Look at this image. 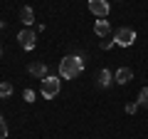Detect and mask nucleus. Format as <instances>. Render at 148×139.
Instances as JSON below:
<instances>
[{
    "instance_id": "nucleus-1",
    "label": "nucleus",
    "mask_w": 148,
    "mask_h": 139,
    "mask_svg": "<svg viewBox=\"0 0 148 139\" xmlns=\"http://www.w3.org/2000/svg\"><path fill=\"white\" fill-rule=\"evenodd\" d=\"M82 72H84V57H79V55H67L59 62V77L62 80H74Z\"/></svg>"
},
{
    "instance_id": "nucleus-2",
    "label": "nucleus",
    "mask_w": 148,
    "mask_h": 139,
    "mask_svg": "<svg viewBox=\"0 0 148 139\" xmlns=\"http://www.w3.org/2000/svg\"><path fill=\"white\" fill-rule=\"evenodd\" d=\"M59 87H62V77L47 75V77L42 80V90H40V95H42L45 99H54V97L59 95Z\"/></svg>"
},
{
    "instance_id": "nucleus-3",
    "label": "nucleus",
    "mask_w": 148,
    "mask_h": 139,
    "mask_svg": "<svg viewBox=\"0 0 148 139\" xmlns=\"http://www.w3.org/2000/svg\"><path fill=\"white\" fill-rule=\"evenodd\" d=\"M114 42L121 45V47H131V45L136 42V30H133V27H121V30H116Z\"/></svg>"
},
{
    "instance_id": "nucleus-4",
    "label": "nucleus",
    "mask_w": 148,
    "mask_h": 139,
    "mask_svg": "<svg viewBox=\"0 0 148 139\" xmlns=\"http://www.w3.org/2000/svg\"><path fill=\"white\" fill-rule=\"evenodd\" d=\"M17 42H20L22 50H35V45H37V32L30 30V27H22L20 35H17Z\"/></svg>"
},
{
    "instance_id": "nucleus-5",
    "label": "nucleus",
    "mask_w": 148,
    "mask_h": 139,
    "mask_svg": "<svg viewBox=\"0 0 148 139\" xmlns=\"http://www.w3.org/2000/svg\"><path fill=\"white\" fill-rule=\"evenodd\" d=\"M89 10L96 17H106L109 10H111V5H109V0H89Z\"/></svg>"
},
{
    "instance_id": "nucleus-6",
    "label": "nucleus",
    "mask_w": 148,
    "mask_h": 139,
    "mask_svg": "<svg viewBox=\"0 0 148 139\" xmlns=\"http://www.w3.org/2000/svg\"><path fill=\"white\" fill-rule=\"evenodd\" d=\"M131 80H133V70L131 67H121V70H116V75H114V82H119V85H128Z\"/></svg>"
},
{
    "instance_id": "nucleus-7",
    "label": "nucleus",
    "mask_w": 148,
    "mask_h": 139,
    "mask_svg": "<svg viewBox=\"0 0 148 139\" xmlns=\"http://www.w3.org/2000/svg\"><path fill=\"white\" fill-rule=\"evenodd\" d=\"M27 72H30L32 77H37V80H45V77H47V65L45 62H32L30 67H27Z\"/></svg>"
},
{
    "instance_id": "nucleus-8",
    "label": "nucleus",
    "mask_w": 148,
    "mask_h": 139,
    "mask_svg": "<svg viewBox=\"0 0 148 139\" xmlns=\"http://www.w3.org/2000/svg\"><path fill=\"white\" fill-rule=\"evenodd\" d=\"M94 32L99 35L101 40H104V38H109V32H111V25H109V20H104V17H101V20H96V25H94Z\"/></svg>"
},
{
    "instance_id": "nucleus-9",
    "label": "nucleus",
    "mask_w": 148,
    "mask_h": 139,
    "mask_svg": "<svg viewBox=\"0 0 148 139\" xmlns=\"http://www.w3.org/2000/svg\"><path fill=\"white\" fill-rule=\"evenodd\" d=\"M111 82H114V75H111L109 70L104 67V70L99 72V75H96V85H99V87H104V90H106V87H109Z\"/></svg>"
},
{
    "instance_id": "nucleus-10",
    "label": "nucleus",
    "mask_w": 148,
    "mask_h": 139,
    "mask_svg": "<svg viewBox=\"0 0 148 139\" xmlns=\"http://www.w3.org/2000/svg\"><path fill=\"white\" fill-rule=\"evenodd\" d=\"M20 20H22V25H32V22H35V10H32V8L30 5H25V8H22V10H20Z\"/></svg>"
},
{
    "instance_id": "nucleus-11",
    "label": "nucleus",
    "mask_w": 148,
    "mask_h": 139,
    "mask_svg": "<svg viewBox=\"0 0 148 139\" xmlns=\"http://www.w3.org/2000/svg\"><path fill=\"white\" fill-rule=\"evenodd\" d=\"M138 107H148V87H143L141 92H138V99H136Z\"/></svg>"
},
{
    "instance_id": "nucleus-12",
    "label": "nucleus",
    "mask_w": 148,
    "mask_h": 139,
    "mask_svg": "<svg viewBox=\"0 0 148 139\" xmlns=\"http://www.w3.org/2000/svg\"><path fill=\"white\" fill-rule=\"evenodd\" d=\"M10 95H12V85L10 82H0V99H5Z\"/></svg>"
},
{
    "instance_id": "nucleus-13",
    "label": "nucleus",
    "mask_w": 148,
    "mask_h": 139,
    "mask_svg": "<svg viewBox=\"0 0 148 139\" xmlns=\"http://www.w3.org/2000/svg\"><path fill=\"white\" fill-rule=\"evenodd\" d=\"M8 124H5V119H3V114H0V139H8Z\"/></svg>"
},
{
    "instance_id": "nucleus-14",
    "label": "nucleus",
    "mask_w": 148,
    "mask_h": 139,
    "mask_svg": "<svg viewBox=\"0 0 148 139\" xmlns=\"http://www.w3.org/2000/svg\"><path fill=\"white\" fill-rule=\"evenodd\" d=\"M114 45H116V42H114V38H104V40H101V50H111Z\"/></svg>"
},
{
    "instance_id": "nucleus-15",
    "label": "nucleus",
    "mask_w": 148,
    "mask_h": 139,
    "mask_svg": "<svg viewBox=\"0 0 148 139\" xmlns=\"http://www.w3.org/2000/svg\"><path fill=\"white\" fill-rule=\"evenodd\" d=\"M22 97H25V102H35V92H32V90H25Z\"/></svg>"
},
{
    "instance_id": "nucleus-16",
    "label": "nucleus",
    "mask_w": 148,
    "mask_h": 139,
    "mask_svg": "<svg viewBox=\"0 0 148 139\" xmlns=\"http://www.w3.org/2000/svg\"><path fill=\"white\" fill-rule=\"evenodd\" d=\"M136 109H138V104H133V102H128V104H126V114H133Z\"/></svg>"
},
{
    "instance_id": "nucleus-17",
    "label": "nucleus",
    "mask_w": 148,
    "mask_h": 139,
    "mask_svg": "<svg viewBox=\"0 0 148 139\" xmlns=\"http://www.w3.org/2000/svg\"><path fill=\"white\" fill-rule=\"evenodd\" d=\"M0 57H3V47H0Z\"/></svg>"
}]
</instances>
